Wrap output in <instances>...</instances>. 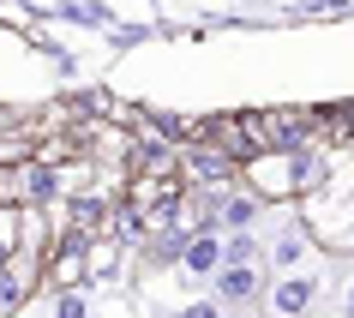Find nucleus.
I'll list each match as a JSON object with an SVG mask.
<instances>
[{
	"mask_svg": "<svg viewBox=\"0 0 354 318\" xmlns=\"http://www.w3.org/2000/svg\"><path fill=\"white\" fill-rule=\"evenodd\" d=\"M187 264H192V270H205V264H216V241H210V234H198V241L187 246Z\"/></svg>",
	"mask_w": 354,
	"mask_h": 318,
	"instance_id": "1",
	"label": "nucleus"
},
{
	"mask_svg": "<svg viewBox=\"0 0 354 318\" xmlns=\"http://www.w3.org/2000/svg\"><path fill=\"white\" fill-rule=\"evenodd\" d=\"M223 288H228L234 300H241V294H252V270H246V264H234V270L223 277Z\"/></svg>",
	"mask_w": 354,
	"mask_h": 318,
	"instance_id": "2",
	"label": "nucleus"
},
{
	"mask_svg": "<svg viewBox=\"0 0 354 318\" xmlns=\"http://www.w3.org/2000/svg\"><path fill=\"white\" fill-rule=\"evenodd\" d=\"M306 294H313L306 282H288V288H282V294H277V306H288V312H295V306H306Z\"/></svg>",
	"mask_w": 354,
	"mask_h": 318,
	"instance_id": "3",
	"label": "nucleus"
},
{
	"mask_svg": "<svg viewBox=\"0 0 354 318\" xmlns=\"http://www.w3.org/2000/svg\"><path fill=\"white\" fill-rule=\"evenodd\" d=\"M102 216H109V210L96 205V198H84V205H78V228H102Z\"/></svg>",
	"mask_w": 354,
	"mask_h": 318,
	"instance_id": "4",
	"label": "nucleus"
},
{
	"mask_svg": "<svg viewBox=\"0 0 354 318\" xmlns=\"http://www.w3.org/2000/svg\"><path fill=\"white\" fill-rule=\"evenodd\" d=\"M180 318H216V312H210V306H192V312H180Z\"/></svg>",
	"mask_w": 354,
	"mask_h": 318,
	"instance_id": "5",
	"label": "nucleus"
}]
</instances>
